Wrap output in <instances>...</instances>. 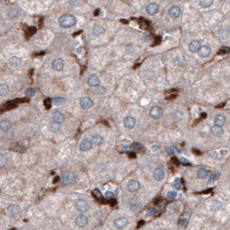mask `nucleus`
Segmentation results:
<instances>
[{
  "mask_svg": "<svg viewBox=\"0 0 230 230\" xmlns=\"http://www.w3.org/2000/svg\"><path fill=\"white\" fill-rule=\"evenodd\" d=\"M81 32H82V31H78V32H76V33H75V34H73V36H76V35H78V34H80V33H81Z\"/></svg>",
  "mask_w": 230,
  "mask_h": 230,
  "instance_id": "nucleus-60",
  "label": "nucleus"
},
{
  "mask_svg": "<svg viewBox=\"0 0 230 230\" xmlns=\"http://www.w3.org/2000/svg\"><path fill=\"white\" fill-rule=\"evenodd\" d=\"M9 63H10V65L13 66H19L21 65V59L17 56H12L9 59Z\"/></svg>",
  "mask_w": 230,
  "mask_h": 230,
  "instance_id": "nucleus-23",
  "label": "nucleus"
},
{
  "mask_svg": "<svg viewBox=\"0 0 230 230\" xmlns=\"http://www.w3.org/2000/svg\"><path fill=\"white\" fill-rule=\"evenodd\" d=\"M211 53V49L209 48V46L207 45H203V46H201L199 51H198V55L200 57H207Z\"/></svg>",
  "mask_w": 230,
  "mask_h": 230,
  "instance_id": "nucleus-11",
  "label": "nucleus"
},
{
  "mask_svg": "<svg viewBox=\"0 0 230 230\" xmlns=\"http://www.w3.org/2000/svg\"><path fill=\"white\" fill-rule=\"evenodd\" d=\"M110 204H111V206H114L115 205V204H116V200H114V199H112L111 202H110Z\"/></svg>",
  "mask_w": 230,
  "mask_h": 230,
  "instance_id": "nucleus-53",
  "label": "nucleus"
},
{
  "mask_svg": "<svg viewBox=\"0 0 230 230\" xmlns=\"http://www.w3.org/2000/svg\"><path fill=\"white\" fill-rule=\"evenodd\" d=\"M25 93H26V96L28 98H32L35 95V89L32 87H29V88H27V90Z\"/></svg>",
  "mask_w": 230,
  "mask_h": 230,
  "instance_id": "nucleus-37",
  "label": "nucleus"
},
{
  "mask_svg": "<svg viewBox=\"0 0 230 230\" xmlns=\"http://www.w3.org/2000/svg\"><path fill=\"white\" fill-rule=\"evenodd\" d=\"M52 67L55 71H61L63 67V60L62 58L55 59L52 63Z\"/></svg>",
  "mask_w": 230,
  "mask_h": 230,
  "instance_id": "nucleus-14",
  "label": "nucleus"
},
{
  "mask_svg": "<svg viewBox=\"0 0 230 230\" xmlns=\"http://www.w3.org/2000/svg\"><path fill=\"white\" fill-rule=\"evenodd\" d=\"M193 152H194V153H195V154H197V155H200V154H201V153H200V152H198V151H196V150H195V149H193Z\"/></svg>",
  "mask_w": 230,
  "mask_h": 230,
  "instance_id": "nucleus-61",
  "label": "nucleus"
},
{
  "mask_svg": "<svg viewBox=\"0 0 230 230\" xmlns=\"http://www.w3.org/2000/svg\"><path fill=\"white\" fill-rule=\"evenodd\" d=\"M188 217H189V213L184 212L182 214V217L180 219V226H185L188 223Z\"/></svg>",
  "mask_w": 230,
  "mask_h": 230,
  "instance_id": "nucleus-27",
  "label": "nucleus"
},
{
  "mask_svg": "<svg viewBox=\"0 0 230 230\" xmlns=\"http://www.w3.org/2000/svg\"><path fill=\"white\" fill-rule=\"evenodd\" d=\"M113 196H114L113 191L108 190V191H106V193H105V197L108 198V199H111V198H113Z\"/></svg>",
  "mask_w": 230,
  "mask_h": 230,
  "instance_id": "nucleus-44",
  "label": "nucleus"
},
{
  "mask_svg": "<svg viewBox=\"0 0 230 230\" xmlns=\"http://www.w3.org/2000/svg\"><path fill=\"white\" fill-rule=\"evenodd\" d=\"M159 147H160V146H159L158 145H155V146H152V150H153V151H157Z\"/></svg>",
  "mask_w": 230,
  "mask_h": 230,
  "instance_id": "nucleus-51",
  "label": "nucleus"
},
{
  "mask_svg": "<svg viewBox=\"0 0 230 230\" xmlns=\"http://www.w3.org/2000/svg\"><path fill=\"white\" fill-rule=\"evenodd\" d=\"M200 47H201V43H200V42H198V41H193V42H191V43L189 44V49H190V51L191 53H196V52H198L199 49H200Z\"/></svg>",
  "mask_w": 230,
  "mask_h": 230,
  "instance_id": "nucleus-18",
  "label": "nucleus"
},
{
  "mask_svg": "<svg viewBox=\"0 0 230 230\" xmlns=\"http://www.w3.org/2000/svg\"><path fill=\"white\" fill-rule=\"evenodd\" d=\"M197 175L200 178H205L208 175V170H205V169H203V168H200L198 170Z\"/></svg>",
  "mask_w": 230,
  "mask_h": 230,
  "instance_id": "nucleus-30",
  "label": "nucleus"
},
{
  "mask_svg": "<svg viewBox=\"0 0 230 230\" xmlns=\"http://www.w3.org/2000/svg\"><path fill=\"white\" fill-rule=\"evenodd\" d=\"M225 104H226V103L224 102V103H222V104H219L218 106H216V108H217V109H219V108H223V107L225 106Z\"/></svg>",
  "mask_w": 230,
  "mask_h": 230,
  "instance_id": "nucleus-56",
  "label": "nucleus"
},
{
  "mask_svg": "<svg viewBox=\"0 0 230 230\" xmlns=\"http://www.w3.org/2000/svg\"><path fill=\"white\" fill-rule=\"evenodd\" d=\"M92 144H94L95 146H100L103 142V138H102L99 134H95L92 137Z\"/></svg>",
  "mask_w": 230,
  "mask_h": 230,
  "instance_id": "nucleus-24",
  "label": "nucleus"
},
{
  "mask_svg": "<svg viewBox=\"0 0 230 230\" xmlns=\"http://www.w3.org/2000/svg\"><path fill=\"white\" fill-rule=\"evenodd\" d=\"M173 186L177 189V190H181L182 188V183H181V178H177L176 180L173 182Z\"/></svg>",
  "mask_w": 230,
  "mask_h": 230,
  "instance_id": "nucleus-35",
  "label": "nucleus"
},
{
  "mask_svg": "<svg viewBox=\"0 0 230 230\" xmlns=\"http://www.w3.org/2000/svg\"><path fill=\"white\" fill-rule=\"evenodd\" d=\"M211 131H212V134H213L214 136H217V137L221 136V135L223 134V133H224V131H223V129H222V127L216 126V125H214V126L212 127Z\"/></svg>",
  "mask_w": 230,
  "mask_h": 230,
  "instance_id": "nucleus-22",
  "label": "nucleus"
},
{
  "mask_svg": "<svg viewBox=\"0 0 230 230\" xmlns=\"http://www.w3.org/2000/svg\"><path fill=\"white\" fill-rule=\"evenodd\" d=\"M229 47H226V46H223L220 50H219V52H218V54L219 55H226V54H228L229 53Z\"/></svg>",
  "mask_w": 230,
  "mask_h": 230,
  "instance_id": "nucleus-40",
  "label": "nucleus"
},
{
  "mask_svg": "<svg viewBox=\"0 0 230 230\" xmlns=\"http://www.w3.org/2000/svg\"><path fill=\"white\" fill-rule=\"evenodd\" d=\"M156 213H157L156 208H149V209L146 211V214H147L148 216H153V215H155V214H156Z\"/></svg>",
  "mask_w": 230,
  "mask_h": 230,
  "instance_id": "nucleus-42",
  "label": "nucleus"
},
{
  "mask_svg": "<svg viewBox=\"0 0 230 230\" xmlns=\"http://www.w3.org/2000/svg\"><path fill=\"white\" fill-rule=\"evenodd\" d=\"M169 14L171 18L173 19H177L180 17L181 15V8L178 6H172L170 9H169Z\"/></svg>",
  "mask_w": 230,
  "mask_h": 230,
  "instance_id": "nucleus-12",
  "label": "nucleus"
},
{
  "mask_svg": "<svg viewBox=\"0 0 230 230\" xmlns=\"http://www.w3.org/2000/svg\"><path fill=\"white\" fill-rule=\"evenodd\" d=\"M121 22H122V23H124V24H128V21H127V20H124V19H122V20H121Z\"/></svg>",
  "mask_w": 230,
  "mask_h": 230,
  "instance_id": "nucleus-59",
  "label": "nucleus"
},
{
  "mask_svg": "<svg viewBox=\"0 0 230 230\" xmlns=\"http://www.w3.org/2000/svg\"><path fill=\"white\" fill-rule=\"evenodd\" d=\"M93 146V144L92 142L90 141V140L88 139H84L81 141L80 143V146H79V148L82 150V151H88L90 150Z\"/></svg>",
  "mask_w": 230,
  "mask_h": 230,
  "instance_id": "nucleus-10",
  "label": "nucleus"
},
{
  "mask_svg": "<svg viewBox=\"0 0 230 230\" xmlns=\"http://www.w3.org/2000/svg\"><path fill=\"white\" fill-rule=\"evenodd\" d=\"M219 177H220V172L219 171H217V170H215V171H214L211 175H210V180H209V183H214L215 181H217L219 178Z\"/></svg>",
  "mask_w": 230,
  "mask_h": 230,
  "instance_id": "nucleus-26",
  "label": "nucleus"
},
{
  "mask_svg": "<svg viewBox=\"0 0 230 230\" xmlns=\"http://www.w3.org/2000/svg\"><path fill=\"white\" fill-rule=\"evenodd\" d=\"M50 130L52 132H54V133H58L61 130L60 123H57L55 122H52L50 123Z\"/></svg>",
  "mask_w": 230,
  "mask_h": 230,
  "instance_id": "nucleus-25",
  "label": "nucleus"
},
{
  "mask_svg": "<svg viewBox=\"0 0 230 230\" xmlns=\"http://www.w3.org/2000/svg\"><path fill=\"white\" fill-rule=\"evenodd\" d=\"M18 14H19V10L17 8H12L8 12V18L9 19H14L18 16Z\"/></svg>",
  "mask_w": 230,
  "mask_h": 230,
  "instance_id": "nucleus-36",
  "label": "nucleus"
},
{
  "mask_svg": "<svg viewBox=\"0 0 230 230\" xmlns=\"http://www.w3.org/2000/svg\"><path fill=\"white\" fill-rule=\"evenodd\" d=\"M52 101L54 102L55 105H62L63 103H65L66 99H63V98H62V97H57V98H54L52 99Z\"/></svg>",
  "mask_w": 230,
  "mask_h": 230,
  "instance_id": "nucleus-34",
  "label": "nucleus"
},
{
  "mask_svg": "<svg viewBox=\"0 0 230 230\" xmlns=\"http://www.w3.org/2000/svg\"><path fill=\"white\" fill-rule=\"evenodd\" d=\"M58 180H59V178H58V177H56V178H55V180L54 181V182H55H55H57V181H58Z\"/></svg>",
  "mask_w": 230,
  "mask_h": 230,
  "instance_id": "nucleus-62",
  "label": "nucleus"
},
{
  "mask_svg": "<svg viewBox=\"0 0 230 230\" xmlns=\"http://www.w3.org/2000/svg\"><path fill=\"white\" fill-rule=\"evenodd\" d=\"M176 97H177V95H176V94H173V95H170V96L167 97L166 99H175Z\"/></svg>",
  "mask_w": 230,
  "mask_h": 230,
  "instance_id": "nucleus-52",
  "label": "nucleus"
},
{
  "mask_svg": "<svg viewBox=\"0 0 230 230\" xmlns=\"http://www.w3.org/2000/svg\"><path fill=\"white\" fill-rule=\"evenodd\" d=\"M19 206L16 205V204H10V205L7 206V213L11 215V216H17L19 213Z\"/></svg>",
  "mask_w": 230,
  "mask_h": 230,
  "instance_id": "nucleus-13",
  "label": "nucleus"
},
{
  "mask_svg": "<svg viewBox=\"0 0 230 230\" xmlns=\"http://www.w3.org/2000/svg\"><path fill=\"white\" fill-rule=\"evenodd\" d=\"M129 157H130L131 158H135V154H134V153H130Z\"/></svg>",
  "mask_w": 230,
  "mask_h": 230,
  "instance_id": "nucleus-55",
  "label": "nucleus"
},
{
  "mask_svg": "<svg viewBox=\"0 0 230 230\" xmlns=\"http://www.w3.org/2000/svg\"><path fill=\"white\" fill-rule=\"evenodd\" d=\"M87 222H88L87 217L86 215H83V214L78 215L75 219V225L78 226V227H84L85 226H87Z\"/></svg>",
  "mask_w": 230,
  "mask_h": 230,
  "instance_id": "nucleus-9",
  "label": "nucleus"
},
{
  "mask_svg": "<svg viewBox=\"0 0 230 230\" xmlns=\"http://www.w3.org/2000/svg\"><path fill=\"white\" fill-rule=\"evenodd\" d=\"M6 163H7V159L3 156H0V167H4Z\"/></svg>",
  "mask_w": 230,
  "mask_h": 230,
  "instance_id": "nucleus-45",
  "label": "nucleus"
},
{
  "mask_svg": "<svg viewBox=\"0 0 230 230\" xmlns=\"http://www.w3.org/2000/svg\"><path fill=\"white\" fill-rule=\"evenodd\" d=\"M93 105H94L93 100H92L90 98L85 97V98H82V99H80V107H81L82 109H84V110L90 109Z\"/></svg>",
  "mask_w": 230,
  "mask_h": 230,
  "instance_id": "nucleus-3",
  "label": "nucleus"
},
{
  "mask_svg": "<svg viewBox=\"0 0 230 230\" xmlns=\"http://www.w3.org/2000/svg\"><path fill=\"white\" fill-rule=\"evenodd\" d=\"M163 110L159 106H155L150 110V116L154 119H158L162 116Z\"/></svg>",
  "mask_w": 230,
  "mask_h": 230,
  "instance_id": "nucleus-4",
  "label": "nucleus"
},
{
  "mask_svg": "<svg viewBox=\"0 0 230 230\" xmlns=\"http://www.w3.org/2000/svg\"><path fill=\"white\" fill-rule=\"evenodd\" d=\"M213 0H202V1H200V6L202 7H209L213 5Z\"/></svg>",
  "mask_w": 230,
  "mask_h": 230,
  "instance_id": "nucleus-33",
  "label": "nucleus"
},
{
  "mask_svg": "<svg viewBox=\"0 0 230 230\" xmlns=\"http://www.w3.org/2000/svg\"><path fill=\"white\" fill-rule=\"evenodd\" d=\"M207 117V114L206 113H202V118H206Z\"/></svg>",
  "mask_w": 230,
  "mask_h": 230,
  "instance_id": "nucleus-58",
  "label": "nucleus"
},
{
  "mask_svg": "<svg viewBox=\"0 0 230 230\" xmlns=\"http://www.w3.org/2000/svg\"><path fill=\"white\" fill-rule=\"evenodd\" d=\"M156 42H155V45H158V44H159L160 43H161V38L159 37V36H158V37H156Z\"/></svg>",
  "mask_w": 230,
  "mask_h": 230,
  "instance_id": "nucleus-49",
  "label": "nucleus"
},
{
  "mask_svg": "<svg viewBox=\"0 0 230 230\" xmlns=\"http://www.w3.org/2000/svg\"><path fill=\"white\" fill-rule=\"evenodd\" d=\"M158 10H159V7L155 3H150L146 7V11H147V13L149 15H155V14H157L158 12Z\"/></svg>",
  "mask_w": 230,
  "mask_h": 230,
  "instance_id": "nucleus-15",
  "label": "nucleus"
},
{
  "mask_svg": "<svg viewBox=\"0 0 230 230\" xmlns=\"http://www.w3.org/2000/svg\"><path fill=\"white\" fill-rule=\"evenodd\" d=\"M122 152H125V153H129L132 149V146H122Z\"/></svg>",
  "mask_w": 230,
  "mask_h": 230,
  "instance_id": "nucleus-47",
  "label": "nucleus"
},
{
  "mask_svg": "<svg viewBox=\"0 0 230 230\" xmlns=\"http://www.w3.org/2000/svg\"><path fill=\"white\" fill-rule=\"evenodd\" d=\"M36 31V28L35 27H30L27 31H26V37L29 38L31 37V35H33Z\"/></svg>",
  "mask_w": 230,
  "mask_h": 230,
  "instance_id": "nucleus-39",
  "label": "nucleus"
},
{
  "mask_svg": "<svg viewBox=\"0 0 230 230\" xmlns=\"http://www.w3.org/2000/svg\"><path fill=\"white\" fill-rule=\"evenodd\" d=\"M63 184H74L76 181V178L72 172H66L63 175Z\"/></svg>",
  "mask_w": 230,
  "mask_h": 230,
  "instance_id": "nucleus-2",
  "label": "nucleus"
},
{
  "mask_svg": "<svg viewBox=\"0 0 230 230\" xmlns=\"http://www.w3.org/2000/svg\"><path fill=\"white\" fill-rule=\"evenodd\" d=\"M58 21H59V24H60L61 27H63V28H70V27H73L74 25L75 24L76 19L71 14H63V15H62L59 18Z\"/></svg>",
  "mask_w": 230,
  "mask_h": 230,
  "instance_id": "nucleus-1",
  "label": "nucleus"
},
{
  "mask_svg": "<svg viewBox=\"0 0 230 230\" xmlns=\"http://www.w3.org/2000/svg\"><path fill=\"white\" fill-rule=\"evenodd\" d=\"M127 223H128V220H127V218H124V217H121V218H118L114 221V225L116 227L118 228H122L124 227Z\"/></svg>",
  "mask_w": 230,
  "mask_h": 230,
  "instance_id": "nucleus-19",
  "label": "nucleus"
},
{
  "mask_svg": "<svg viewBox=\"0 0 230 230\" xmlns=\"http://www.w3.org/2000/svg\"><path fill=\"white\" fill-rule=\"evenodd\" d=\"M166 149H167V153H168V154H170V155H173V154H175V153H181L180 148H178V146H168Z\"/></svg>",
  "mask_w": 230,
  "mask_h": 230,
  "instance_id": "nucleus-28",
  "label": "nucleus"
},
{
  "mask_svg": "<svg viewBox=\"0 0 230 230\" xmlns=\"http://www.w3.org/2000/svg\"><path fill=\"white\" fill-rule=\"evenodd\" d=\"M127 189L130 193H135L140 189V183L135 180H132L127 184Z\"/></svg>",
  "mask_w": 230,
  "mask_h": 230,
  "instance_id": "nucleus-6",
  "label": "nucleus"
},
{
  "mask_svg": "<svg viewBox=\"0 0 230 230\" xmlns=\"http://www.w3.org/2000/svg\"><path fill=\"white\" fill-rule=\"evenodd\" d=\"M123 123H124V126L126 127V128L133 129L134 127L135 126L136 121H135V119L133 116H127V117L124 118Z\"/></svg>",
  "mask_w": 230,
  "mask_h": 230,
  "instance_id": "nucleus-7",
  "label": "nucleus"
},
{
  "mask_svg": "<svg viewBox=\"0 0 230 230\" xmlns=\"http://www.w3.org/2000/svg\"><path fill=\"white\" fill-rule=\"evenodd\" d=\"M24 148H25V147H23L22 146H15V147H14V149H13V150H15V151H19V152H22V151H24Z\"/></svg>",
  "mask_w": 230,
  "mask_h": 230,
  "instance_id": "nucleus-48",
  "label": "nucleus"
},
{
  "mask_svg": "<svg viewBox=\"0 0 230 230\" xmlns=\"http://www.w3.org/2000/svg\"><path fill=\"white\" fill-rule=\"evenodd\" d=\"M54 122H57V123H62L65 122V115H63V113L59 112V111H56L55 114H54Z\"/></svg>",
  "mask_w": 230,
  "mask_h": 230,
  "instance_id": "nucleus-20",
  "label": "nucleus"
},
{
  "mask_svg": "<svg viewBox=\"0 0 230 230\" xmlns=\"http://www.w3.org/2000/svg\"><path fill=\"white\" fill-rule=\"evenodd\" d=\"M133 148H134L136 152H142L143 149H144V146H143L141 144H139V143H134V144L133 145Z\"/></svg>",
  "mask_w": 230,
  "mask_h": 230,
  "instance_id": "nucleus-38",
  "label": "nucleus"
},
{
  "mask_svg": "<svg viewBox=\"0 0 230 230\" xmlns=\"http://www.w3.org/2000/svg\"><path fill=\"white\" fill-rule=\"evenodd\" d=\"M11 126V123L8 120H2L1 122H0V129H1L3 132H7L9 130Z\"/></svg>",
  "mask_w": 230,
  "mask_h": 230,
  "instance_id": "nucleus-21",
  "label": "nucleus"
},
{
  "mask_svg": "<svg viewBox=\"0 0 230 230\" xmlns=\"http://www.w3.org/2000/svg\"><path fill=\"white\" fill-rule=\"evenodd\" d=\"M165 175H166V173H165L164 168H163V167H158V168H157L156 170H155L154 178H156L158 181H160L164 180Z\"/></svg>",
  "mask_w": 230,
  "mask_h": 230,
  "instance_id": "nucleus-8",
  "label": "nucleus"
},
{
  "mask_svg": "<svg viewBox=\"0 0 230 230\" xmlns=\"http://www.w3.org/2000/svg\"><path fill=\"white\" fill-rule=\"evenodd\" d=\"M12 230H14V229H12Z\"/></svg>",
  "mask_w": 230,
  "mask_h": 230,
  "instance_id": "nucleus-63",
  "label": "nucleus"
},
{
  "mask_svg": "<svg viewBox=\"0 0 230 230\" xmlns=\"http://www.w3.org/2000/svg\"><path fill=\"white\" fill-rule=\"evenodd\" d=\"M87 84L90 87H99V79L98 78V75H91L87 79Z\"/></svg>",
  "mask_w": 230,
  "mask_h": 230,
  "instance_id": "nucleus-16",
  "label": "nucleus"
},
{
  "mask_svg": "<svg viewBox=\"0 0 230 230\" xmlns=\"http://www.w3.org/2000/svg\"><path fill=\"white\" fill-rule=\"evenodd\" d=\"M104 32H105V29L102 28V27H100V26H95V27L93 28V33H94L96 36L101 35V34H103Z\"/></svg>",
  "mask_w": 230,
  "mask_h": 230,
  "instance_id": "nucleus-31",
  "label": "nucleus"
},
{
  "mask_svg": "<svg viewBox=\"0 0 230 230\" xmlns=\"http://www.w3.org/2000/svg\"><path fill=\"white\" fill-rule=\"evenodd\" d=\"M8 93V87L6 84L0 85V96H6Z\"/></svg>",
  "mask_w": 230,
  "mask_h": 230,
  "instance_id": "nucleus-32",
  "label": "nucleus"
},
{
  "mask_svg": "<svg viewBox=\"0 0 230 230\" xmlns=\"http://www.w3.org/2000/svg\"><path fill=\"white\" fill-rule=\"evenodd\" d=\"M99 14V9H97V10L94 12V15H95V16H98Z\"/></svg>",
  "mask_w": 230,
  "mask_h": 230,
  "instance_id": "nucleus-57",
  "label": "nucleus"
},
{
  "mask_svg": "<svg viewBox=\"0 0 230 230\" xmlns=\"http://www.w3.org/2000/svg\"><path fill=\"white\" fill-rule=\"evenodd\" d=\"M226 116H224V115H222V114L216 115L215 118H214V123H215V125H216V126H219V127H222V126L226 123Z\"/></svg>",
  "mask_w": 230,
  "mask_h": 230,
  "instance_id": "nucleus-17",
  "label": "nucleus"
},
{
  "mask_svg": "<svg viewBox=\"0 0 230 230\" xmlns=\"http://www.w3.org/2000/svg\"><path fill=\"white\" fill-rule=\"evenodd\" d=\"M75 208L79 212H87L88 210V204L84 200H78L75 202Z\"/></svg>",
  "mask_w": 230,
  "mask_h": 230,
  "instance_id": "nucleus-5",
  "label": "nucleus"
},
{
  "mask_svg": "<svg viewBox=\"0 0 230 230\" xmlns=\"http://www.w3.org/2000/svg\"><path fill=\"white\" fill-rule=\"evenodd\" d=\"M171 161L174 163V165H178V160L174 157V158H172V159H171Z\"/></svg>",
  "mask_w": 230,
  "mask_h": 230,
  "instance_id": "nucleus-50",
  "label": "nucleus"
},
{
  "mask_svg": "<svg viewBox=\"0 0 230 230\" xmlns=\"http://www.w3.org/2000/svg\"><path fill=\"white\" fill-rule=\"evenodd\" d=\"M176 197H177V193H175V191H170V193H168V194H167L168 200H173Z\"/></svg>",
  "mask_w": 230,
  "mask_h": 230,
  "instance_id": "nucleus-41",
  "label": "nucleus"
},
{
  "mask_svg": "<svg viewBox=\"0 0 230 230\" xmlns=\"http://www.w3.org/2000/svg\"><path fill=\"white\" fill-rule=\"evenodd\" d=\"M92 195H93V197H94L96 200H98V201H99V202L103 201V196H102L101 193H100V191H99L98 189L92 190Z\"/></svg>",
  "mask_w": 230,
  "mask_h": 230,
  "instance_id": "nucleus-29",
  "label": "nucleus"
},
{
  "mask_svg": "<svg viewBox=\"0 0 230 230\" xmlns=\"http://www.w3.org/2000/svg\"><path fill=\"white\" fill-rule=\"evenodd\" d=\"M44 105L49 110L51 108V105H52V99H46L44 100Z\"/></svg>",
  "mask_w": 230,
  "mask_h": 230,
  "instance_id": "nucleus-43",
  "label": "nucleus"
},
{
  "mask_svg": "<svg viewBox=\"0 0 230 230\" xmlns=\"http://www.w3.org/2000/svg\"><path fill=\"white\" fill-rule=\"evenodd\" d=\"M181 163L182 165H185V166H190V161H189L187 158H181Z\"/></svg>",
  "mask_w": 230,
  "mask_h": 230,
  "instance_id": "nucleus-46",
  "label": "nucleus"
},
{
  "mask_svg": "<svg viewBox=\"0 0 230 230\" xmlns=\"http://www.w3.org/2000/svg\"><path fill=\"white\" fill-rule=\"evenodd\" d=\"M144 225V221L142 220V221H139L138 222V225H137V227H140V226H142Z\"/></svg>",
  "mask_w": 230,
  "mask_h": 230,
  "instance_id": "nucleus-54",
  "label": "nucleus"
}]
</instances>
